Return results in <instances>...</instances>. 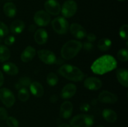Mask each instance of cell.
Returning a JSON list of instances; mask_svg holds the SVG:
<instances>
[{"label": "cell", "instance_id": "6da1fadb", "mask_svg": "<svg viewBox=\"0 0 128 127\" xmlns=\"http://www.w3.org/2000/svg\"><path fill=\"white\" fill-rule=\"evenodd\" d=\"M117 67L116 59L110 55H104L98 58L92 63L91 69L93 73L98 75H103L111 72Z\"/></svg>", "mask_w": 128, "mask_h": 127}, {"label": "cell", "instance_id": "7a4b0ae2", "mask_svg": "<svg viewBox=\"0 0 128 127\" xmlns=\"http://www.w3.org/2000/svg\"><path fill=\"white\" fill-rule=\"evenodd\" d=\"M58 72L61 76L73 82L82 81L84 78L83 72L77 67L69 64H63L59 68Z\"/></svg>", "mask_w": 128, "mask_h": 127}, {"label": "cell", "instance_id": "3957f363", "mask_svg": "<svg viewBox=\"0 0 128 127\" xmlns=\"http://www.w3.org/2000/svg\"><path fill=\"white\" fill-rule=\"evenodd\" d=\"M82 48V42L77 40H70L62 46L61 55L64 59L70 60L76 57Z\"/></svg>", "mask_w": 128, "mask_h": 127}, {"label": "cell", "instance_id": "277c9868", "mask_svg": "<svg viewBox=\"0 0 128 127\" xmlns=\"http://www.w3.org/2000/svg\"><path fill=\"white\" fill-rule=\"evenodd\" d=\"M94 124V117L86 114L74 116L70 121L71 127H91Z\"/></svg>", "mask_w": 128, "mask_h": 127}, {"label": "cell", "instance_id": "5b68a950", "mask_svg": "<svg viewBox=\"0 0 128 127\" xmlns=\"http://www.w3.org/2000/svg\"><path fill=\"white\" fill-rule=\"evenodd\" d=\"M54 31L58 34H65L69 29V22L64 17H57L51 22Z\"/></svg>", "mask_w": 128, "mask_h": 127}, {"label": "cell", "instance_id": "8992f818", "mask_svg": "<svg viewBox=\"0 0 128 127\" xmlns=\"http://www.w3.org/2000/svg\"><path fill=\"white\" fill-rule=\"evenodd\" d=\"M77 9V3L74 0H67L62 4L61 8V12L64 17L70 18L76 14Z\"/></svg>", "mask_w": 128, "mask_h": 127}, {"label": "cell", "instance_id": "52a82bcc", "mask_svg": "<svg viewBox=\"0 0 128 127\" xmlns=\"http://www.w3.org/2000/svg\"><path fill=\"white\" fill-rule=\"evenodd\" d=\"M0 100L7 108L12 107L16 100L13 93L7 88L0 89Z\"/></svg>", "mask_w": 128, "mask_h": 127}, {"label": "cell", "instance_id": "ba28073f", "mask_svg": "<svg viewBox=\"0 0 128 127\" xmlns=\"http://www.w3.org/2000/svg\"><path fill=\"white\" fill-rule=\"evenodd\" d=\"M38 55L40 59L46 64L51 65L56 62V57L52 51L46 49H41L38 51Z\"/></svg>", "mask_w": 128, "mask_h": 127}, {"label": "cell", "instance_id": "9c48e42d", "mask_svg": "<svg viewBox=\"0 0 128 127\" xmlns=\"http://www.w3.org/2000/svg\"><path fill=\"white\" fill-rule=\"evenodd\" d=\"M34 21L39 26H46L50 24L51 17L46 11L40 10L37 11L34 16Z\"/></svg>", "mask_w": 128, "mask_h": 127}, {"label": "cell", "instance_id": "30bf717a", "mask_svg": "<svg viewBox=\"0 0 128 127\" xmlns=\"http://www.w3.org/2000/svg\"><path fill=\"white\" fill-rule=\"evenodd\" d=\"M46 12L53 16H57L61 12V6L56 0H47L44 3Z\"/></svg>", "mask_w": 128, "mask_h": 127}, {"label": "cell", "instance_id": "8fae6325", "mask_svg": "<svg viewBox=\"0 0 128 127\" xmlns=\"http://www.w3.org/2000/svg\"><path fill=\"white\" fill-rule=\"evenodd\" d=\"M102 81L97 77H90L84 81V86L90 90H98L102 87Z\"/></svg>", "mask_w": 128, "mask_h": 127}, {"label": "cell", "instance_id": "7c38bea8", "mask_svg": "<svg viewBox=\"0 0 128 127\" xmlns=\"http://www.w3.org/2000/svg\"><path fill=\"white\" fill-rule=\"evenodd\" d=\"M69 27L71 34L76 38L81 39L86 37L87 35L86 29L80 24L72 23Z\"/></svg>", "mask_w": 128, "mask_h": 127}, {"label": "cell", "instance_id": "4fadbf2b", "mask_svg": "<svg viewBox=\"0 0 128 127\" xmlns=\"http://www.w3.org/2000/svg\"><path fill=\"white\" fill-rule=\"evenodd\" d=\"M98 100L102 103L113 104L118 101V97L114 93L109 91H102L98 95Z\"/></svg>", "mask_w": 128, "mask_h": 127}, {"label": "cell", "instance_id": "5bb4252c", "mask_svg": "<svg viewBox=\"0 0 128 127\" xmlns=\"http://www.w3.org/2000/svg\"><path fill=\"white\" fill-rule=\"evenodd\" d=\"M73 111L72 103L70 101H65L61 104L60 107V117L64 119H68L72 115Z\"/></svg>", "mask_w": 128, "mask_h": 127}, {"label": "cell", "instance_id": "9a60e30c", "mask_svg": "<svg viewBox=\"0 0 128 127\" xmlns=\"http://www.w3.org/2000/svg\"><path fill=\"white\" fill-rule=\"evenodd\" d=\"M77 87L73 83H68L62 88L61 92V96L64 99H69L73 97L76 93Z\"/></svg>", "mask_w": 128, "mask_h": 127}, {"label": "cell", "instance_id": "2e32d148", "mask_svg": "<svg viewBox=\"0 0 128 127\" xmlns=\"http://www.w3.org/2000/svg\"><path fill=\"white\" fill-rule=\"evenodd\" d=\"M36 50L32 46H27L21 55V59L23 62H29L32 61L36 55Z\"/></svg>", "mask_w": 128, "mask_h": 127}, {"label": "cell", "instance_id": "e0dca14e", "mask_svg": "<svg viewBox=\"0 0 128 127\" xmlns=\"http://www.w3.org/2000/svg\"><path fill=\"white\" fill-rule=\"evenodd\" d=\"M34 40L37 44L40 45H43L47 42L48 39L47 31L44 29H38L34 33Z\"/></svg>", "mask_w": 128, "mask_h": 127}, {"label": "cell", "instance_id": "ac0fdd59", "mask_svg": "<svg viewBox=\"0 0 128 127\" xmlns=\"http://www.w3.org/2000/svg\"><path fill=\"white\" fill-rule=\"evenodd\" d=\"M128 71L126 68H118L116 70V77L118 82L124 87H128Z\"/></svg>", "mask_w": 128, "mask_h": 127}, {"label": "cell", "instance_id": "d6986e66", "mask_svg": "<svg viewBox=\"0 0 128 127\" xmlns=\"http://www.w3.org/2000/svg\"><path fill=\"white\" fill-rule=\"evenodd\" d=\"M30 91L33 95L36 97H42L44 95V88L42 85L38 82H31L30 85Z\"/></svg>", "mask_w": 128, "mask_h": 127}, {"label": "cell", "instance_id": "ffe728a7", "mask_svg": "<svg viewBox=\"0 0 128 127\" xmlns=\"http://www.w3.org/2000/svg\"><path fill=\"white\" fill-rule=\"evenodd\" d=\"M24 22L20 19H16L12 21L10 25V29L12 33L14 34H19L21 33L24 29Z\"/></svg>", "mask_w": 128, "mask_h": 127}, {"label": "cell", "instance_id": "44dd1931", "mask_svg": "<svg viewBox=\"0 0 128 127\" xmlns=\"http://www.w3.org/2000/svg\"><path fill=\"white\" fill-rule=\"evenodd\" d=\"M4 72L10 75H16L18 73V67L12 62H6L2 66Z\"/></svg>", "mask_w": 128, "mask_h": 127}, {"label": "cell", "instance_id": "7402d4cb", "mask_svg": "<svg viewBox=\"0 0 128 127\" xmlns=\"http://www.w3.org/2000/svg\"><path fill=\"white\" fill-rule=\"evenodd\" d=\"M3 12L8 17H13L16 16L17 9L14 4L11 2H8L5 3L4 5Z\"/></svg>", "mask_w": 128, "mask_h": 127}, {"label": "cell", "instance_id": "603a6c76", "mask_svg": "<svg viewBox=\"0 0 128 127\" xmlns=\"http://www.w3.org/2000/svg\"><path fill=\"white\" fill-rule=\"evenodd\" d=\"M102 117L104 119L110 123H114L117 120L118 115L111 109L106 108L102 111Z\"/></svg>", "mask_w": 128, "mask_h": 127}, {"label": "cell", "instance_id": "cb8c5ba5", "mask_svg": "<svg viewBox=\"0 0 128 127\" xmlns=\"http://www.w3.org/2000/svg\"><path fill=\"white\" fill-rule=\"evenodd\" d=\"M112 42L109 38H102L98 42V47L101 51H107L111 48Z\"/></svg>", "mask_w": 128, "mask_h": 127}, {"label": "cell", "instance_id": "d4e9b609", "mask_svg": "<svg viewBox=\"0 0 128 127\" xmlns=\"http://www.w3.org/2000/svg\"><path fill=\"white\" fill-rule=\"evenodd\" d=\"M11 56L10 49L4 45H0V62H4L7 61Z\"/></svg>", "mask_w": 128, "mask_h": 127}, {"label": "cell", "instance_id": "484cf974", "mask_svg": "<svg viewBox=\"0 0 128 127\" xmlns=\"http://www.w3.org/2000/svg\"><path fill=\"white\" fill-rule=\"evenodd\" d=\"M30 92L27 88L22 87L19 89L18 93V97L19 100L21 102H26L30 98Z\"/></svg>", "mask_w": 128, "mask_h": 127}, {"label": "cell", "instance_id": "4316f807", "mask_svg": "<svg viewBox=\"0 0 128 127\" xmlns=\"http://www.w3.org/2000/svg\"><path fill=\"white\" fill-rule=\"evenodd\" d=\"M31 83V78L27 77H23L20 78L18 83L16 84V87L17 89L22 88V87H27L30 85Z\"/></svg>", "mask_w": 128, "mask_h": 127}, {"label": "cell", "instance_id": "83f0119b", "mask_svg": "<svg viewBox=\"0 0 128 127\" xmlns=\"http://www.w3.org/2000/svg\"><path fill=\"white\" fill-rule=\"evenodd\" d=\"M58 77L56 73L53 72H50L48 74L47 78H46V82L50 86H55L58 83Z\"/></svg>", "mask_w": 128, "mask_h": 127}, {"label": "cell", "instance_id": "f1b7e54d", "mask_svg": "<svg viewBox=\"0 0 128 127\" xmlns=\"http://www.w3.org/2000/svg\"><path fill=\"white\" fill-rule=\"evenodd\" d=\"M118 60L121 62H126L128 60V51L126 48L121 49L117 54Z\"/></svg>", "mask_w": 128, "mask_h": 127}, {"label": "cell", "instance_id": "f546056e", "mask_svg": "<svg viewBox=\"0 0 128 127\" xmlns=\"http://www.w3.org/2000/svg\"><path fill=\"white\" fill-rule=\"evenodd\" d=\"M128 24H125L121 26L120 29V36L122 39L128 40Z\"/></svg>", "mask_w": 128, "mask_h": 127}, {"label": "cell", "instance_id": "4dcf8cb0", "mask_svg": "<svg viewBox=\"0 0 128 127\" xmlns=\"http://www.w3.org/2000/svg\"><path fill=\"white\" fill-rule=\"evenodd\" d=\"M6 123L10 127H18L19 123L18 120L14 117H8L6 119Z\"/></svg>", "mask_w": 128, "mask_h": 127}, {"label": "cell", "instance_id": "1f68e13d", "mask_svg": "<svg viewBox=\"0 0 128 127\" xmlns=\"http://www.w3.org/2000/svg\"><path fill=\"white\" fill-rule=\"evenodd\" d=\"M9 33L8 26L4 22L0 21V37H3L7 36Z\"/></svg>", "mask_w": 128, "mask_h": 127}, {"label": "cell", "instance_id": "d6a6232c", "mask_svg": "<svg viewBox=\"0 0 128 127\" xmlns=\"http://www.w3.org/2000/svg\"><path fill=\"white\" fill-rule=\"evenodd\" d=\"M4 44L7 46H11L15 42V37L12 36H8L5 38Z\"/></svg>", "mask_w": 128, "mask_h": 127}, {"label": "cell", "instance_id": "836d02e7", "mask_svg": "<svg viewBox=\"0 0 128 127\" xmlns=\"http://www.w3.org/2000/svg\"><path fill=\"white\" fill-rule=\"evenodd\" d=\"M8 113L6 110L3 107H0V120H4L7 118Z\"/></svg>", "mask_w": 128, "mask_h": 127}, {"label": "cell", "instance_id": "e575fe53", "mask_svg": "<svg viewBox=\"0 0 128 127\" xmlns=\"http://www.w3.org/2000/svg\"><path fill=\"white\" fill-rule=\"evenodd\" d=\"M82 47H83L84 49L86 50V51H90L94 48V45L92 42H85L84 43L82 44Z\"/></svg>", "mask_w": 128, "mask_h": 127}, {"label": "cell", "instance_id": "d590c367", "mask_svg": "<svg viewBox=\"0 0 128 127\" xmlns=\"http://www.w3.org/2000/svg\"><path fill=\"white\" fill-rule=\"evenodd\" d=\"M86 38H87V40L88 42H94L96 39V35L93 33L87 34V35H86Z\"/></svg>", "mask_w": 128, "mask_h": 127}, {"label": "cell", "instance_id": "8d00e7d4", "mask_svg": "<svg viewBox=\"0 0 128 127\" xmlns=\"http://www.w3.org/2000/svg\"><path fill=\"white\" fill-rule=\"evenodd\" d=\"M90 108V106L88 103H81V105H80V110H81L82 112H88Z\"/></svg>", "mask_w": 128, "mask_h": 127}, {"label": "cell", "instance_id": "74e56055", "mask_svg": "<svg viewBox=\"0 0 128 127\" xmlns=\"http://www.w3.org/2000/svg\"><path fill=\"white\" fill-rule=\"evenodd\" d=\"M58 97L56 95H52L51 97H50V101L52 103H56L58 101Z\"/></svg>", "mask_w": 128, "mask_h": 127}, {"label": "cell", "instance_id": "f35d334b", "mask_svg": "<svg viewBox=\"0 0 128 127\" xmlns=\"http://www.w3.org/2000/svg\"><path fill=\"white\" fill-rule=\"evenodd\" d=\"M4 75L2 74V72L0 70V87H1L2 85V84L4 83Z\"/></svg>", "mask_w": 128, "mask_h": 127}, {"label": "cell", "instance_id": "ab89813d", "mask_svg": "<svg viewBox=\"0 0 128 127\" xmlns=\"http://www.w3.org/2000/svg\"><path fill=\"white\" fill-rule=\"evenodd\" d=\"M58 127H71V126H70V125L67 124V123H62Z\"/></svg>", "mask_w": 128, "mask_h": 127}, {"label": "cell", "instance_id": "60d3db41", "mask_svg": "<svg viewBox=\"0 0 128 127\" xmlns=\"http://www.w3.org/2000/svg\"><path fill=\"white\" fill-rule=\"evenodd\" d=\"M103 127V126H102V125H100V126H98V127Z\"/></svg>", "mask_w": 128, "mask_h": 127}, {"label": "cell", "instance_id": "b9f144b4", "mask_svg": "<svg viewBox=\"0 0 128 127\" xmlns=\"http://www.w3.org/2000/svg\"><path fill=\"white\" fill-rule=\"evenodd\" d=\"M118 1H126V0H118Z\"/></svg>", "mask_w": 128, "mask_h": 127}]
</instances>
